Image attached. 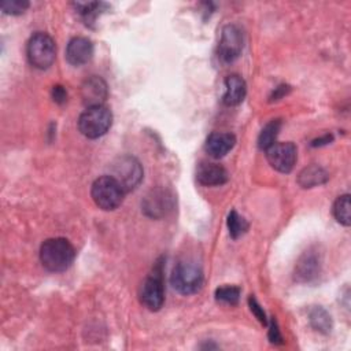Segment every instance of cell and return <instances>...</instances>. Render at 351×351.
<instances>
[{"instance_id":"1","label":"cell","mask_w":351,"mask_h":351,"mask_svg":"<svg viewBox=\"0 0 351 351\" xmlns=\"http://www.w3.org/2000/svg\"><path fill=\"white\" fill-rule=\"evenodd\" d=\"M74 258L75 250L64 237L47 239L40 247L41 265L52 273H60L69 269Z\"/></svg>"},{"instance_id":"2","label":"cell","mask_w":351,"mask_h":351,"mask_svg":"<svg viewBox=\"0 0 351 351\" xmlns=\"http://www.w3.org/2000/svg\"><path fill=\"white\" fill-rule=\"evenodd\" d=\"M203 278V270L197 262L192 259H182L174 266L170 282L177 292L182 295H192L202 288Z\"/></svg>"},{"instance_id":"3","label":"cell","mask_w":351,"mask_h":351,"mask_svg":"<svg viewBox=\"0 0 351 351\" xmlns=\"http://www.w3.org/2000/svg\"><path fill=\"white\" fill-rule=\"evenodd\" d=\"M90 196L99 208L104 211H111L121 206L125 191L114 177L103 176L96 178L92 184Z\"/></svg>"},{"instance_id":"4","label":"cell","mask_w":351,"mask_h":351,"mask_svg":"<svg viewBox=\"0 0 351 351\" xmlns=\"http://www.w3.org/2000/svg\"><path fill=\"white\" fill-rule=\"evenodd\" d=\"M26 55L29 63L38 69L45 70L52 66L56 58V47L53 38L43 32L34 33L26 45Z\"/></svg>"},{"instance_id":"5","label":"cell","mask_w":351,"mask_h":351,"mask_svg":"<svg viewBox=\"0 0 351 351\" xmlns=\"http://www.w3.org/2000/svg\"><path fill=\"white\" fill-rule=\"evenodd\" d=\"M112 123V114L106 106L86 107L78 118V129L88 138L104 136Z\"/></svg>"},{"instance_id":"6","label":"cell","mask_w":351,"mask_h":351,"mask_svg":"<svg viewBox=\"0 0 351 351\" xmlns=\"http://www.w3.org/2000/svg\"><path fill=\"white\" fill-rule=\"evenodd\" d=\"M111 177H114L125 192L133 191L143 180V167L140 162L129 155L119 156L111 166Z\"/></svg>"},{"instance_id":"7","label":"cell","mask_w":351,"mask_h":351,"mask_svg":"<svg viewBox=\"0 0 351 351\" xmlns=\"http://www.w3.org/2000/svg\"><path fill=\"white\" fill-rule=\"evenodd\" d=\"M141 303L151 311H156L163 306L165 302V287H163V269L162 263H156L154 271L145 278L141 293Z\"/></svg>"},{"instance_id":"8","label":"cell","mask_w":351,"mask_h":351,"mask_svg":"<svg viewBox=\"0 0 351 351\" xmlns=\"http://www.w3.org/2000/svg\"><path fill=\"white\" fill-rule=\"evenodd\" d=\"M243 51V32L237 25H226L222 29L218 44V56L225 63L234 62Z\"/></svg>"},{"instance_id":"9","label":"cell","mask_w":351,"mask_h":351,"mask_svg":"<svg viewBox=\"0 0 351 351\" xmlns=\"http://www.w3.org/2000/svg\"><path fill=\"white\" fill-rule=\"evenodd\" d=\"M265 152L269 165L280 173H289L296 163L298 151L293 143H274Z\"/></svg>"},{"instance_id":"10","label":"cell","mask_w":351,"mask_h":351,"mask_svg":"<svg viewBox=\"0 0 351 351\" xmlns=\"http://www.w3.org/2000/svg\"><path fill=\"white\" fill-rule=\"evenodd\" d=\"M108 89L107 84L101 77L90 75L81 85V99L86 107L103 106L107 99Z\"/></svg>"},{"instance_id":"11","label":"cell","mask_w":351,"mask_h":351,"mask_svg":"<svg viewBox=\"0 0 351 351\" xmlns=\"http://www.w3.org/2000/svg\"><path fill=\"white\" fill-rule=\"evenodd\" d=\"M173 207V196L165 189H152L143 202V211L151 218H160Z\"/></svg>"},{"instance_id":"12","label":"cell","mask_w":351,"mask_h":351,"mask_svg":"<svg viewBox=\"0 0 351 351\" xmlns=\"http://www.w3.org/2000/svg\"><path fill=\"white\" fill-rule=\"evenodd\" d=\"M93 56V44L86 37H74L66 48V59L73 66H82Z\"/></svg>"},{"instance_id":"13","label":"cell","mask_w":351,"mask_h":351,"mask_svg":"<svg viewBox=\"0 0 351 351\" xmlns=\"http://www.w3.org/2000/svg\"><path fill=\"white\" fill-rule=\"evenodd\" d=\"M234 144H236L234 134L214 132L207 137L204 148L211 158L219 159V158H223L229 151H232Z\"/></svg>"},{"instance_id":"14","label":"cell","mask_w":351,"mask_h":351,"mask_svg":"<svg viewBox=\"0 0 351 351\" xmlns=\"http://www.w3.org/2000/svg\"><path fill=\"white\" fill-rule=\"evenodd\" d=\"M196 178L202 185L217 186L228 181V171L215 163L202 162L196 170Z\"/></svg>"},{"instance_id":"15","label":"cell","mask_w":351,"mask_h":351,"mask_svg":"<svg viewBox=\"0 0 351 351\" xmlns=\"http://www.w3.org/2000/svg\"><path fill=\"white\" fill-rule=\"evenodd\" d=\"M247 93L245 81L237 75L232 74L225 80V93L222 96V101L226 106H237L240 104Z\"/></svg>"},{"instance_id":"16","label":"cell","mask_w":351,"mask_h":351,"mask_svg":"<svg viewBox=\"0 0 351 351\" xmlns=\"http://www.w3.org/2000/svg\"><path fill=\"white\" fill-rule=\"evenodd\" d=\"M319 271V261L315 254L306 252L296 265L295 277L299 281H310L314 277H317Z\"/></svg>"},{"instance_id":"17","label":"cell","mask_w":351,"mask_h":351,"mask_svg":"<svg viewBox=\"0 0 351 351\" xmlns=\"http://www.w3.org/2000/svg\"><path fill=\"white\" fill-rule=\"evenodd\" d=\"M326 180H328V173L317 165L304 167L298 177V182L302 188H313L326 182Z\"/></svg>"},{"instance_id":"18","label":"cell","mask_w":351,"mask_h":351,"mask_svg":"<svg viewBox=\"0 0 351 351\" xmlns=\"http://www.w3.org/2000/svg\"><path fill=\"white\" fill-rule=\"evenodd\" d=\"M281 128V121L280 119H273L269 123H266V126L262 129V132L259 133L258 137V147L261 149H267L270 145H273L276 143V138L278 136Z\"/></svg>"},{"instance_id":"19","label":"cell","mask_w":351,"mask_h":351,"mask_svg":"<svg viewBox=\"0 0 351 351\" xmlns=\"http://www.w3.org/2000/svg\"><path fill=\"white\" fill-rule=\"evenodd\" d=\"M351 204H350V195H341L336 199L333 204V215L336 221L344 226H350L351 223Z\"/></svg>"},{"instance_id":"20","label":"cell","mask_w":351,"mask_h":351,"mask_svg":"<svg viewBox=\"0 0 351 351\" xmlns=\"http://www.w3.org/2000/svg\"><path fill=\"white\" fill-rule=\"evenodd\" d=\"M310 322L315 330H319L322 333H328L332 328L330 315L321 307H315L310 314Z\"/></svg>"},{"instance_id":"21","label":"cell","mask_w":351,"mask_h":351,"mask_svg":"<svg viewBox=\"0 0 351 351\" xmlns=\"http://www.w3.org/2000/svg\"><path fill=\"white\" fill-rule=\"evenodd\" d=\"M228 229H229V234L233 239H237L248 229V223L243 217H240L233 210V211L229 213V217H228Z\"/></svg>"},{"instance_id":"22","label":"cell","mask_w":351,"mask_h":351,"mask_svg":"<svg viewBox=\"0 0 351 351\" xmlns=\"http://www.w3.org/2000/svg\"><path fill=\"white\" fill-rule=\"evenodd\" d=\"M73 5L75 7V10L81 14V16H82L86 22H90V21L96 19V16L100 14V8L104 7L103 3H97V1L74 3Z\"/></svg>"},{"instance_id":"23","label":"cell","mask_w":351,"mask_h":351,"mask_svg":"<svg viewBox=\"0 0 351 351\" xmlns=\"http://www.w3.org/2000/svg\"><path fill=\"white\" fill-rule=\"evenodd\" d=\"M215 299L226 304H236L240 299V288L233 285L221 287L215 291Z\"/></svg>"},{"instance_id":"24","label":"cell","mask_w":351,"mask_h":351,"mask_svg":"<svg viewBox=\"0 0 351 351\" xmlns=\"http://www.w3.org/2000/svg\"><path fill=\"white\" fill-rule=\"evenodd\" d=\"M0 7L4 14L21 15L27 10L29 1H26V0H3Z\"/></svg>"},{"instance_id":"25","label":"cell","mask_w":351,"mask_h":351,"mask_svg":"<svg viewBox=\"0 0 351 351\" xmlns=\"http://www.w3.org/2000/svg\"><path fill=\"white\" fill-rule=\"evenodd\" d=\"M248 303H250V308H251V311L254 313V315L261 321V324L266 325V324H267L266 314H265L263 308L261 307V304L256 302V299H255V298H250V299H248Z\"/></svg>"},{"instance_id":"26","label":"cell","mask_w":351,"mask_h":351,"mask_svg":"<svg viewBox=\"0 0 351 351\" xmlns=\"http://www.w3.org/2000/svg\"><path fill=\"white\" fill-rule=\"evenodd\" d=\"M52 97H53V100H55L56 103L62 104V103H64V101H66L67 93H66V90H64V88H63V86H60V85H55V86L52 88Z\"/></svg>"},{"instance_id":"27","label":"cell","mask_w":351,"mask_h":351,"mask_svg":"<svg viewBox=\"0 0 351 351\" xmlns=\"http://www.w3.org/2000/svg\"><path fill=\"white\" fill-rule=\"evenodd\" d=\"M269 339L271 343H281L282 337L280 335V330H278V326H277V322L276 319H271V324H270V329H269Z\"/></svg>"},{"instance_id":"28","label":"cell","mask_w":351,"mask_h":351,"mask_svg":"<svg viewBox=\"0 0 351 351\" xmlns=\"http://www.w3.org/2000/svg\"><path fill=\"white\" fill-rule=\"evenodd\" d=\"M288 89H289V86H287V85H280L278 88H276V92H273L274 100H277V99H280L281 96H284Z\"/></svg>"},{"instance_id":"29","label":"cell","mask_w":351,"mask_h":351,"mask_svg":"<svg viewBox=\"0 0 351 351\" xmlns=\"http://www.w3.org/2000/svg\"><path fill=\"white\" fill-rule=\"evenodd\" d=\"M332 140V136H325V137H322V138H317V140H314L313 143H311V145L313 147H317V145H322V144H326V143H329Z\"/></svg>"}]
</instances>
